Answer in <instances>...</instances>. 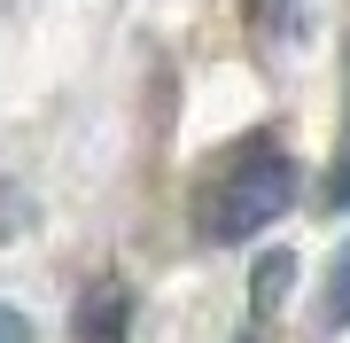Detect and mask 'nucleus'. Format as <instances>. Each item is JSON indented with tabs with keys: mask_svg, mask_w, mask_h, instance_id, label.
Here are the masks:
<instances>
[{
	"mask_svg": "<svg viewBox=\"0 0 350 343\" xmlns=\"http://www.w3.org/2000/svg\"><path fill=\"white\" fill-rule=\"evenodd\" d=\"M327 328H350V250L335 257V273H327Z\"/></svg>",
	"mask_w": 350,
	"mask_h": 343,
	"instance_id": "nucleus-4",
	"label": "nucleus"
},
{
	"mask_svg": "<svg viewBox=\"0 0 350 343\" xmlns=\"http://www.w3.org/2000/svg\"><path fill=\"white\" fill-rule=\"evenodd\" d=\"M0 343H31V320L16 312V305H0Z\"/></svg>",
	"mask_w": 350,
	"mask_h": 343,
	"instance_id": "nucleus-6",
	"label": "nucleus"
},
{
	"mask_svg": "<svg viewBox=\"0 0 350 343\" xmlns=\"http://www.w3.org/2000/svg\"><path fill=\"white\" fill-rule=\"evenodd\" d=\"M241 343H257V335H241Z\"/></svg>",
	"mask_w": 350,
	"mask_h": 343,
	"instance_id": "nucleus-7",
	"label": "nucleus"
},
{
	"mask_svg": "<svg viewBox=\"0 0 350 343\" xmlns=\"http://www.w3.org/2000/svg\"><path fill=\"white\" fill-rule=\"evenodd\" d=\"M288 203H296V164H288L273 140H257V149H241L234 164L211 179V195H202V234L211 242H250V234L273 227Z\"/></svg>",
	"mask_w": 350,
	"mask_h": 343,
	"instance_id": "nucleus-1",
	"label": "nucleus"
},
{
	"mask_svg": "<svg viewBox=\"0 0 350 343\" xmlns=\"http://www.w3.org/2000/svg\"><path fill=\"white\" fill-rule=\"evenodd\" d=\"M125 320H133V296L117 281H101V289H86V305H78V343H125Z\"/></svg>",
	"mask_w": 350,
	"mask_h": 343,
	"instance_id": "nucleus-2",
	"label": "nucleus"
},
{
	"mask_svg": "<svg viewBox=\"0 0 350 343\" xmlns=\"http://www.w3.org/2000/svg\"><path fill=\"white\" fill-rule=\"evenodd\" d=\"M327 203L350 211V133H342V149H335V172H327Z\"/></svg>",
	"mask_w": 350,
	"mask_h": 343,
	"instance_id": "nucleus-5",
	"label": "nucleus"
},
{
	"mask_svg": "<svg viewBox=\"0 0 350 343\" xmlns=\"http://www.w3.org/2000/svg\"><path fill=\"white\" fill-rule=\"evenodd\" d=\"M288 281H296V257H288V250H273V257L257 266V281H250L257 312H273V305H280V296H288Z\"/></svg>",
	"mask_w": 350,
	"mask_h": 343,
	"instance_id": "nucleus-3",
	"label": "nucleus"
}]
</instances>
